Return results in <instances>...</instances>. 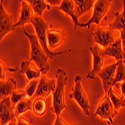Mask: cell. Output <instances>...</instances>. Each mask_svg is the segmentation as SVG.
Masks as SVG:
<instances>
[{
    "mask_svg": "<svg viewBox=\"0 0 125 125\" xmlns=\"http://www.w3.org/2000/svg\"><path fill=\"white\" fill-rule=\"evenodd\" d=\"M56 87L52 96V110L56 116H60L61 112L67 108L65 103V87L68 76L63 68L56 69Z\"/></svg>",
    "mask_w": 125,
    "mask_h": 125,
    "instance_id": "6da1fadb",
    "label": "cell"
},
{
    "mask_svg": "<svg viewBox=\"0 0 125 125\" xmlns=\"http://www.w3.org/2000/svg\"><path fill=\"white\" fill-rule=\"evenodd\" d=\"M23 33L28 38L30 43V60L35 64L37 68L41 70L43 74L46 75V73L49 70V64H48L49 57L47 56L46 52L41 46L36 35L30 34L29 32H27L24 27H23Z\"/></svg>",
    "mask_w": 125,
    "mask_h": 125,
    "instance_id": "7a4b0ae2",
    "label": "cell"
},
{
    "mask_svg": "<svg viewBox=\"0 0 125 125\" xmlns=\"http://www.w3.org/2000/svg\"><path fill=\"white\" fill-rule=\"evenodd\" d=\"M32 24L34 26L35 29V35L37 36L39 42L42 46V48L44 49V51L46 52V54L49 58H54L58 55H62L66 53V52H70L71 50H67V51H52L49 47H48V43H47V31L49 28V25L45 22V20L42 18V16H35Z\"/></svg>",
    "mask_w": 125,
    "mask_h": 125,
    "instance_id": "3957f363",
    "label": "cell"
},
{
    "mask_svg": "<svg viewBox=\"0 0 125 125\" xmlns=\"http://www.w3.org/2000/svg\"><path fill=\"white\" fill-rule=\"evenodd\" d=\"M81 76L80 75H76L74 78V86H73V90L70 93L69 98L74 100L78 106L81 108L82 112L84 113V115L89 116L90 115V102L89 99L87 97V94L82 86L81 83Z\"/></svg>",
    "mask_w": 125,
    "mask_h": 125,
    "instance_id": "277c9868",
    "label": "cell"
},
{
    "mask_svg": "<svg viewBox=\"0 0 125 125\" xmlns=\"http://www.w3.org/2000/svg\"><path fill=\"white\" fill-rule=\"evenodd\" d=\"M112 0H96L94 7H93V12L91 18L86 23H81V28H90L91 24H100L101 20L106 16L109 11Z\"/></svg>",
    "mask_w": 125,
    "mask_h": 125,
    "instance_id": "5b68a950",
    "label": "cell"
},
{
    "mask_svg": "<svg viewBox=\"0 0 125 125\" xmlns=\"http://www.w3.org/2000/svg\"><path fill=\"white\" fill-rule=\"evenodd\" d=\"M117 113H118V110L113 105V103L110 100L109 96L107 94H105V96L101 100L98 107L96 108L95 114L98 117H100L102 120L106 121V123L108 125H112L113 119L117 115Z\"/></svg>",
    "mask_w": 125,
    "mask_h": 125,
    "instance_id": "8992f818",
    "label": "cell"
},
{
    "mask_svg": "<svg viewBox=\"0 0 125 125\" xmlns=\"http://www.w3.org/2000/svg\"><path fill=\"white\" fill-rule=\"evenodd\" d=\"M90 53L92 55V69L89 73H87V78L93 80L97 75L98 72L103 68L104 59H105V54H104V48H102L98 44H94L90 48Z\"/></svg>",
    "mask_w": 125,
    "mask_h": 125,
    "instance_id": "52a82bcc",
    "label": "cell"
},
{
    "mask_svg": "<svg viewBox=\"0 0 125 125\" xmlns=\"http://www.w3.org/2000/svg\"><path fill=\"white\" fill-rule=\"evenodd\" d=\"M117 65H118V62L107 65L105 67H103L97 73V76L101 79L103 90L105 94H107V92L114 87V78H115V74H116Z\"/></svg>",
    "mask_w": 125,
    "mask_h": 125,
    "instance_id": "ba28073f",
    "label": "cell"
},
{
    "mask_svg": "<svg viewBox=\"0 0 125 125\" xmlns=\"http://www.w3.org/2000/svg\"><path fill=\"white\" fill-rule=\"evenodd\" d=\"M114 31L111 29L109 26L108 27H103V28H97L95 30H93L92 36L94 39L95 43L100 45L102 48H106L108 47L111 43H113L115 35H114Z\"/></svg>",
    "mask_w": 125,
    "mask_h": 125,
    "instance_id": "9c48e42d",
    "label": "cell"
},
{
    "mask_svg": "<svg viewBox=\"0 0 125 125\" xmlns=\"http://www.w3.org/2000/svg\"><path fill=\"white\" fill-rule=\"evenodd\" d=\"M0 125H7L10 121L17 119L15 115V107L11 102L10 96L0 99Z\"/></svg>",
    "mask_w": 125,
    "mask_h": 125,
    "instance_id": "30bf717a",
    "label": "cell"
},
{
    "mask_svg": "<svg viewBox=\"0 0 125 125\" xmlns=\"http://www.w3.org/2000/svg\"><path fill=\"white\" fill-rule=\"evenodd\" d=\"M15 23L12 21V16L5 10L4 3L0 4V39H3L7 34L15 29Z\"/></svg>",
    "mask_w": 125,
    "mask_h": 125,
    "instance_id": "8fae6325",
    "label": "cell"
},
{
    "mask_svg": "<svg viewBox=\"0 0 125 125\" xmlns=\"http://www.w3.org/2000/svg\"><path fill=\"white\" fill-rule=\"evenodd\" d=\"M56 87V82L53 79L47 78L45 74H42L39 79V84L36 91V97H43L46 98L51 93H53Z\"/></svg>",
    "mask_w": 125,
    "mask_h": 125,
    "instance_id": "7c38bea8",
    "label": "cell"
},
{
    "mask_svg": "<svg viewBox=\"0 0 125 125\" xmlns=\"http://www.w3.org/2000/svg\"><path fill=\"white\" fill-rule=\"evenodd\" d=\"M20 3H21L20 16H19V20L17 21V23H15V27H19V26L24 27L25 24L32 23L34 17L36 16L33 8L31 7L29 3H27L26 1H21Z\"/></svg>",
    "mask_w": 125,
    "mask_h": 125,
    "instance_id": "4fadbf2b",
    "label": "cell"
},
{
    "mask_svg": "<svg viewBox=\"0 0 125 125\" xmlns=\"http://www.w3.org/2000/svg\"><path fill=\"white\" fill-rule=\"evenodd\" d=\"M64 32L61 29L55 28L53 26H49L47 31V43L50 49H55L62 45L64 39Z\"/></svg>",
    "mask_w": 125,
    "mask_h": 125,
    "instance_id": "5bb4252c",
    "label": "cell"
},
{
    "mask_svg": "<svg viewBox=\"0 0 125 125\" xmlns=\"http://www.w3.org/2000/svg\"><path fill=\"white\" fill-rule=\"evenodd\" d=\"M33 62L29 60H23L21 62V65H20V71L21 73L25 75L27 80H33V79H39L43 73L41 72V70L39 68H34L32 67Z\"/></svg>",
    "mask_w": 125,
    "mask_h": 125,
    "instance_id": "9a60e30c",
    "label": "cell"
},
{
    "mask_svg": "<svg viewBox=\"0 0 125 125\" xmlns=\"http://www.w3.org/2000/svg\"><path fill=\"white\" fill-rule=\"evenodd\" d=\"M104 54H105V57L115 58L117 61L123 60L124 59V54H123V48H122L121 39L120 38L116 39L108 47L104 48Z\"/></svg>",
    "mask_w": 125,
    "mask_h": 125,
    "instance_id": "2e32d148",
    "label": "cell"
},
{
    "mask_svg": "<svg viewBox=\"0 0 125 125\" xmlns=\"http://www.w3.org/2000/svg\"><path fill=\"white\" fill-rule=\"evenodd\" d=\"M58 10L64 12L67 14L74 23V28L80 27L81 23L79 22L78 17L76 16L75 13V4H74V0H62L61 4L58 6Z\"/></svg>",
    "mask_w": 125,
    "mask_h": 125,
    "instance_id": "e0dca14e",
    "label": "cell"
},
{
    "mask_svg": "<svg viewBox=\"0 0 125 125\" xmlns=\"http://www.w3.org/2000/svg\"><path fill=\"white\" fill-rule=\"evenodd\" d=\"M96 0H74L75 4V13L79 18L80 16L84 15L91 10H93Z\"/></svg>",
    "mask_w": 125,
    "mask_h": 125,
    "instance_id": "ac0fdd59",
    "label": "cell"
},
{
    "mask_svg": "<svg viewBox=\"0 0 125 125\" xmlns=\"http://www.w3.org/2000/svg\"><path fill=\"white\" fill-rule=\"evenodd\" d=\"M16 81L13 78L1 80L0 82V99L11 96V94L16 90Z\"/></svg>",
    "mask_w": 125,
    "mask_h": 125,
    "instance_id": "d6986e66",
    "label": "cell"
},
{
    "mask_svg": "<svg viewBox=\"0 0 125 125\" xmlns=\"http://www.w3.org/2000/svg\"><path fill=\"white\" fill-rule=\"evenodd\" d=\"M19 1H26L27 3H29L37 16H42L44 11L51 9V6L46 3L45 0H19Z\"/></svg>",
    "mask_w": 125,
    "mask_h": 125,
    "instance_id": "ffe728a7",
    "label": "cell"
},
{
    "mask_svg": "<svg viewBox=\"0 0 125 125\" xmlns=\"http://www.w3.org/2000/svg\"><path fill=\"white\" fill-rule=\"evenodd\" d=\"M32 111L37 116H44L47 111V104L45 98L43 97H36L32 104Z\"/></svg>",
    "mask_w": 125,
    "mask_h": 125,
    "instance_id": "44dd1931",
    "label": "cell"
},
{
    "mask_svg": "<svg viewBox=\"0 0 125 125\" xmlns=\"http://www.w3.org/2000/svg\"><path fill=\"white\" fill-rule=\"evenodd\" d=\"M109 27L113 30H123L125 29V3L123 4V11L115 14L114 21L109 24Z\"/></svg>",
    "mask_w": 125,
    "mask_h": 125,
    "instance_id": "7402d4cb",
    "label": "cell"
},
{
    "mask_svg": "<svg viewBox=\"0 0 125 125\" xmlns=\"http://www.w3.org/2000/svg\"><path fill=\"white\" fill-rule=\"evenodd\" d=\"M32 104H33V102L31 101V98H29V97L23 99L22 101H20L15 106V115H16V117L17 118L21 117L22 114H24L25 112L32 109Z\"/></svg>",
    "mask_w": 125,
    "mask_h": 125,
    "instance_id": "603a6c76",
    "label": "cell"
},
{
    "mask_svg": "<svg viewBox=\"0 0 125 125\" xmlns=\"http://www.w3.org/2000/svg\"><path fill=\"white\" fill-rule=\"evenodd\" d=\"M107 95L109 96L110 100L112 101L113 105L115 106V108L117 110H120L121 108L125 107V97L124 96H118L115 92H114L113 88H111L108 92H107Z\"/></svg>",
    "mask_w": 125,
    "mask_h": 125,
    "instance_id": "cb8c5ba5",
    "label": "cell"
},
{
    "mask_svg": "<svg viewBox=\"0 0 125 125\" xmlns=\"http://www.w3.org/2000/svg\"><path fill=\"white\" fill-rule=\"evenodd\" d=\"M117 62H118V65H117L115 78H114V86H116L119 83L125 81V62L123 60L117 61Z\"/></svg>",
    "mask_w": 125,
    "mask_h": 125,
    "instance_id": "d4e9b609",
    "label": "cell"
},
{
    "mask_svg": "<svg viewBox=\"0 0 125 125\" xmlns=\"http://www.w3.org/2000/svg\"><path fill=\"white\" fill-rule=\"evenodd\" d=\"M39 79H33V80L29 81V83L27 84V86L25 88V92L27 94V97L31 98L33 95L36 94V91H37V88H38V84H39Z\"/></svg>",
    "mask_w": 125,
    "mask_h": 125,
    "instance_id": "484cf974",
    "label": "cell"
},
{
    "mask_svg": "<svg viewBox=\"0 0 125 125\" xmlns=\"http://www.w3.org/2000/svg\"><path fill=\"white\" fill-rule=\"evenodd\" d=\"M10 97H11V102L13 104V106L15 107L20 101H22L23 99L27 98V94H26L25 90L24 91H17V90H15Z\"/></svg>",
    "mask_w": 125,
    "mask_h": 125,
    "instance_id": "4316f807",
    "label": "cell"
},
{
    "mask_svg": "<svg viewBox=\"0 0 125 125\" xmlns=\"http://www.w3.org/2000/svg\"><path fill=\"white\" fill-rule=\"evenodd\" d=\"M15 70H16V68L8 67L2 59L0 60V71H1V73H0V78H1V80L5 79V74L7 72H14Z\"/></svg>",
    "mask_w": 125,
    "mask_h": 125,
    "instance_id": "83f0119b",
    "label": "cell"
},
{
    "mask_svg": "<svg viewBox=\"0 0 125 125\" xmlns=\"http://www.w3.org/2000/svg\"><path fill=\"white\" fill-rule=\"evenodd\" d=\"M53 125H72V124H70L69 122H67L63 118H61V116H56Z\"/></svg>",
    "mask_w": 125,
    "mask_h": 125,
    "instance_id": "f1b7e54d",
    "label": "cell"
},
{
    "mask_svg": "<svg viewBox=\"0 0 125 125\" xmlns=\"http://www.w3.org/2000/svg\"><path fill=\"white\" fill-rule=\"evenodd\" d=\"M120 39L122 41V48H123V54H124L123 61L125 62V29L120 30Z\"/></svg>",
    "mask_w": 125,
    "mask_h": 125,
    "instance_id": "f546056e",
    "label": "cell"
},
{
    "mask_svg": "<svg viewBox=\"0 0 125 125\" xmlns=\"http://www.w3.org/2000/svg\"><path fill=\"white\" fill-rule=\"evenodd\" d=\"M46 1V3H48L51 7L52 6H59L60 4H61V2H62V0H45Z\"/></svg>",
    "mask_w": 125,
    "mask_h": 125,
    "instance_id": "4dcf8cb0",
    "label": "cell"
},
{
    "mask_svg": "<svg viewBox=\"0 0 125 125\" xmlns=\"http://www.w3.org/2000/svg\"><path fill=\"white\" fill-rule=\"evenodd\" d=\"M17 124H18V125H31V123H30L27 119L22 118V117L17 118Z\"/></svg>",
    "mask_w": 125,
    "mask_h": 125,
    "instance_id": "1f68e13d",
    "label": "cell"
},
{
    "mask_svg": "<svg viewBox=\"0 0 125 125\" xmlns=\"http://www.w3.org/2000/svg\"><path fill=\"white\" fill-rule=\"evenodd\" d=\"M120 90H121L122 96L125 97V81H123V82L120 83Z\"/></svg>",
    "mask_w": 125,
    "mask_h": 125,
    "instance_id": "d6a6232c",
    "label": "cell"
},
{
    "mask_svg": "<svg viewBox=\"0 0 125 125\" xmlns=\"http://www.w3.org/2000/svg\"><path fill=\"white\" fill-rule=\"evenodd\" d=\"M7 125H18L17 124V119H15V120H12V121H10Z\"/></svg>",
    "mask_w": 125,
    "mask_h": 125,
    "instance_id": "836d02e7",
    "label": "cell"
},
{
    "mask_svg": "<svg viewBox=\"0 0 125 125\" xmlns=\"http://www.w3.org/2000/svg\"><path fill=\"white\" fill-rule=\"evenodd\" d=\"M122 2H123V4L125 3V0H122Z\"/></svg>",
    "mask_w": 125,
    "mask_h": 125,
    "instance_id": "e575fe53",
    "label": "cell"
},
{
    "mask_svg": "<svg viewBox=\"0 0 125 125\" xmlns=\"http://www.w3.org/2000/svg\"><path fill=\"white\" fill-rule=\"evenodd\" d=\"M1 3H4V0H1Z\"/></svg>",
    "mask_w": 125,
    "mask_h": 125,
    "instance_id": "d590c367",
    "label": "cell"
}]
</instances>
